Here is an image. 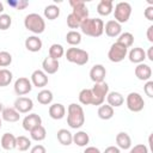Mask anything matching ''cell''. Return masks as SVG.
<instances>
[{
	"label": "cell",
	"instance_id": "cell-1",
	"mask_svg": "<svg viewBox=\"0 0 153 153\" xmlns=\"http://www.w3.org/2000/svg\"><path fill=\"white\" fill-rule=\"evenodd\" d=\"M85 123V114L81 105L71 103L67 108V124L72 129H79Z\"/></svg>",
	"mask_w": 153,
	"mask_h": 153
},
{
	"label": "cell",
	"instance_id": "cell-2",
	"mask_svg": "<svg viewBox=\"0 0 153 153\" xmlns=\"http://www.w3.org/2000/svg\"><path fill=\"white\" fill-rule=\"evenodd\" d=\"M81 32L90 37H99L104 32V22L100 18H86L80 24Z\"/></svg>",
	"mask_w": 153,
	"mask_h": 153
},
{
	"label": "cell",
	"instance_id": "cell-3",
	"mask_svg": "<svg viewBox=\"0 0 153 153\" xmlns=\"http://www.w3.org/2000/svg\"><path fill=\"white\" fill-rule=\"evenodd\" d=\"M24 26L35 35H39L45 30V22L38 13H29L24 18Z\"/></svg>",
	"mask_w": 153,
	"mask_h": 153
},
{
	"label": "cell",
	"instance_id": "cell-4",
	"mask_svg": "<svg viewBox=\"0 0 153 153\" xmlns=\"http://www.w3.org/2000/svg\"><path fill=\"white\" fill-rule=\"evenodd\" d=\"M66 55V59L68 62H72V63H75L78 66H84L88 62V53L84 49H80V48H68L67 51L65 53Z\"/></svg>",
	"mask_w": 153,
	"mask_h": 153
},
{
	"label": "cell",
	"instance_id": "cell-5",
	"mask_svg": "<svg viewBox=\"0 0 153 153\" xmlns=\"http://www.w3.org/2000/svg\"><path fill=\"white\" fill-rule=\"evenodd\" d=\"M112 12H114V17H115L114 20H116L120 24H123V23H127L130 18L131 6L129 2L121 1V2H117L115 5V10Z\"/></svg>",
	"mask_w": 153,
	"mask_h": 153
},
{
	"label": "cell",
	"instance_id": "cell-6",
	"mask_svg": "<svg viewBox=\"0 0 153 153\" xmlns=\"http://www.w3.org/2000/svg\"><path fill=\"white\" fill-rule=\"evenodd\" d=\"M127 54H128V48H126L123 44H121L118 42H115L109 48L108 59L111 62L118 63V62H121V61L124 60V57L127 56Z\"/></svg>",
	"mask_w": 153,
	"mask_h": 153
},
{
	"label": "cell",
	"instance_id": "cell-7",
	"mask_svg": "<svg viewBox=\"0 0 153 153\" xmlns=\"http://www.w3.org/2000/svg\"><path fill=\"white\" fill-rule=\"evenodd\" d=\"M92 94H93V99H92V105H102L109 93V85L103 81V82H98L94 84L93 87L91 88Z\"/></svg>",
	"mask_w": 153,
	"mask_h": 153
},
{
	"label": "cell",
	"instance_id": "cell-8",
	"mask_svg": "<svg viewBox=\"0 0 153 153\" xmlns=\"http://www.w3.org/2000/svg\"><path fill=\"white\" fill-rule=\"evenodd\" d=\"M126 104L128 110L131 112H140L145 108V100L137 92H130L126 98Z\"/></svg>",
	"mask_w": 153,
	"mask_h": 153
},
{
	"label": "cell",
	"instance_id": "cell-9",
	"mask_svg": "<svg viewBox=\"0 0 153 153\" xmlns=\"http://www.w3.org/2000/svg\"><path fill=\"white\" fill-rule=\"evenodd\" d=\"M69 5L72 6V13L78 17L81 22L88 18V8L82 0H71Z\"/></svg>",
	"mask_w": 153,
	"mask_h": 153
},
{
	"label": "cell",
	"instance_id": "cell-10",
	"mask_svg": "<svg viewBox=\"0 0 153 153\" xmlns=\"http://www.w3.org/2000/svg\"><path fill=\"white\" fill-rule=\"evenodd\" d=\"M14 92L17 96H24V94H27L31 92L32 90V84L30 81L29 78H25V76H20L18 78L16 81H14Z\"/></svg>",
	"mask_w": 153,
	"mask_h": 153
},
{
	"label": "cell",
	"instance_id": "cell-11",
	"mask_svg": "<svg viewBox=\"0 0 153 153\" xmlns=\"http://www.w3.org/2000/svg\"><path fill=\"white\" fill-rule=\"evenodd\" d=\"M14 109L19 112V114H27L29 111L32 110L33 108V102L31 98L29 97H18L16 100H14V104H13Z\"/></svg>",
	"mask_w": 153,
	"mask_h": 153
},
{
	"label": "cell",
	"instance_id": "cell-12",
	"mask_svg": "<svg viewBox=\"0 0 153 153\" xmlns=\"http://www.w3.org/2000/svg\"><path fill=\"white\" fill-rule=\"evenodd\" d=\"M134 73H135V76L139 80L148 81V80H151V76H152V68H151L149 65L142 62V63L136 65V67L134 69Z\"/></svg>",
	"mask_w": 153,
	"mask_h": 153
},
{
	"label": "cell",
	"instance_id": "cell-13",
	"mask_svg": "<svg viewBox=\"0 0 153 153\" xmlns=\"http://www.w3.org/2000/svg\"><path fill=\"white\" fill-rule=\"evenodd\" d=\"M105 75H106V69H105V67H104L103 65H100V63L92 66V68L90 69V79H91L94 84L103 82L104 79H105Z\"/></svg>",
	"mask_w": 153,
	"mask_h": 153
},
{
	"label": "cell",
	"instance_id": "cell-14",
	"mask_svg": "<svg viewBox=\"0 0 153 153\" xmlns=\"http://www.w3.org/2000/svg\"><path fill=\"white\" fill-rule=\"evenodd\" d=\"M30 81H31L32 86L42 88V87L47 86V84H48V75L42 69H36L32 72Z\"/></svg>",
	"mask_w": 153,
	"mask_h": 153
},
{
	"label": "cell",
	"instance_id": "cell-15",
	"mask_svg": "<svg viewBox=\"0 0 153 153\" xmlns=\"http://www.w3.org/2000/svg\"><path fill=\"white\" fill-rule=\"evenodd\" d=\"M104 32L109 37H118L122 33V25L114 19L108 20L104 24Z\"/></svg>",
	"mask_w": 153,
	"mask_h": 153
},
{
	"label": "cell",
	"instance_id": "cell-16",
	"mask_svg": "<svg viewBox=\"0 0 153 153\" xmlns=\"http://www.w3.org/2000/svg\"><path fill=\"white\" fill-rule=\"evenodd\" d=\"M39 124H42V118L37 114H29L23 120V128L26 131H30L31 129H33L35 127H37Z\"/></svg>",
	"mask_w": 153,
	"mask_h": 153
},
{
	"label": "cell",
	"instance_id": "cell-17",
	"mask_svg": "<svg viewBox=\"0 0 153 153\" xmlns=\"http://www.w3.org/2000/svg\"><path fill=\"white\" fill-rule=\"evenodd\" d=\"M128 55V59L130 62L133 63H142L145 60H146V51L140 48V47H135V48H131V50L127 54Z\"/></svg>",
	"mask_w": 153,
	"mask_h": 153
},
{
	"label": "cell",
	"instance_id": "cell-18",
	"mask_svg": "<svg viewBox=\"0 0 153 153\" xmlns=\"http://www.w3.org/2000/svg\"><path fill=\"white\" fill-rule=\"evenodd\" d=\"M59 60H54L49 56L42 61V71L45 74H55L59 71Z\"/></svg>",
	"mask_w": 153,
	"mask_h": 153
},
{
	"label": "cell",
	"instance_id": "cell-19",
	"mask_svg": "<svg viewBox=\"0 0 153 153\" xmlns=\"http://www.w3.org/2000/svg\"><path fill=\"white\" fill-rule=\"evenodd\" d=\"M25 48L29 50V51H31V53H37V51H39L41 49H42V45H43V43H42V39L38 37V36H29L26 39H25Z\"/></svg>",
	"mask_w": 153,
	"mask_h": 153
},
{
	"label": "cell",
	"instance_id": "cell-20",
	"mask_svg": "<svg viewBox=\"0 0 153 153\" xmlns=\"http://www.w3.org/2000/svg\"><path fill=\"white\" fill-rule=\"evenodd\" d=\"M48 112L53 120H62L66 115V108L61 103H54L49 106Z\"/></svg>",
	"mask_w": 153,
	"mask_h": 153
},
{
	"label": "cell",
	"instance_id": "cell-21",
	"mask_svg": "<svg viewBox=\"0 0 153 153\" xmlns=\"http://www.w3.org/2000/svg\"><path fill=\"white\" fill-rule=\"evenodd\" d=\"M0 143H1V147L6 151L14 149L17 147V136H14L12 133H5L1 136Z\"/></svg>",
	"mask_w": 153,
	"mask_h": 153
},
{
	"label": "cell",
	"instance_id": "cell-22",
	"mask_svg": "<svg viewBox=\"0 0 153 153\" xmlns=\"http://www.w3.org/2000/svg\"><path fill=\"white\" fill-rule=\"evenodd\" d=\"M115 140H116L117 147L120 149H129L131 147V139H130L129 134L126 133V131H120L116 135Z\"/></svg>",
	"mask_w": 153,
	"mask_h": 153
},
{
	"label": "cell",
	"instance_id": "cell-23",
	"mask_svg": "<svg viewBox=\"0 0 153 153\" xmlns=\"http://www.w3.org/2000/svg\"><path fill=\"white\" fill-rule=\"evenodd\" d=\"M1 118L4 120V121H6V122H11V123H13V122H17V121H19V118H20V114L14 109V108H4L2 109V111H1Z\"/></svg>",
	"mask_w": 153,
	"mask_h": 153
},
{
	"label": "cell",
	"instance_id": "cell-24",
	"mask_svg": "<svg viewBox=\"0 0 153 153\" xmlns=\"http://www.w3.org/2000/svg\"><path fill=\"white\" fill-rule=\"evenodd\" d=\"M106 102L112 108H118L124 103V97L122 96V93L117 92V91H112L109 92L106 96Z\"/></svg>",
	"mask_w": 153,
	"mask_h": 153
},
{
	"label": "cell",
	"instance_id": "cell-25",
	"mask_svg": "<svg viewBox=\"0 0 153 153\" xmlns=\"http://www.w3.org/2000/svg\"><path fill=\"white\" fill-rule=\"evenodd\" d=\"M112 11H114V2L111 0H100L97 5V12L103 17L111 14Z\"/></svg>",
	"mask_w": 153,
	"mask_h": 153
},
{
	"label": "cell",
	"instance_id": "cell-26",
	"mask_svg": "<svg viewBox=\"0 0 153 153\" xmlns=\"http://www.w3.org/2000/svg\"><path fill=\"white\" fill-rule=\"evenodd\" d=\"M57 141L63 146H69L73 143V134L67 129H59L56 133Z\"/></svg>",
	"mask_w": 153,
	"mask_h": 153
},
{
	"label": "cell",
	"instance_id": "cell-27",
	"mask_svg": "<svg viewBox=\"0 0 153 153\" xmlns=\"http://www.w3.org/2000/svg\"><path fill=\"white\" fill-rule=\"evenodd\" d=\"M90 142V136L86 131L79 130L75 134H73V143H75L79 147H85Z\"/></svg>",
	"mask_w": 153,
	"mask_h": 153
},
{
	"label": "cell",
	"instance_id": "cell-28",
	"mask_svg": "<svg viewBox=\"0 0 153 153\" xmlns=\"http://www.w3.org/2000/svg\"><path fill=\"white\" fill-rule=\"evenodd\" d=\"M97 114H98V117H99L100 120L108 121V120H110V118L114 117L115 111H114V108L110 106L109 104H102V105L98 108Z\"/></svg>",
	"mask_w": 153,
	"mask_h": 153
},
{
	"label": "cell",
	"instance_id": "cell-29",
	"mask_svg": "<svg viewBox=\"0 0 153 153\" xmlns=\"http://www.w3.org/2000/svg\"><path fill=\"white\" fill-rule=\"evenodd\" d=\"M53 99H54V96H53V92L50 90H42V91H39L37 93V100L42 105L51 104Z\"/></svg>",
	"mask_w": 153,
	"mask_h": 153
},
{
	"label": "cell",
	"instance_id": "cell-30",
	"mask_svg": "<svg viewBox=\"0 0 153 153\" xmlns=\"http://www.w3.org/2000/svg\"><path fill=\"white\" fill-rule=\"evenodd\" d=\"M30 136L35 141H43L47 136V130L42 124H39V126H37L30 130Z\"/></svg>",
	"mask_w": 153,
	"mask_h": 153
},
{
	"label": "cell",
	"instance_id": "cell-31",
	"mask_svg": "<svg viewBox=\"0 0 153 153\" xmlns=\"http://www.w3.org/2000/svg\"><path fill=\"white\" fill-rule=\"evenodd\" d=\"M43 14L48 20H54L60 16V8H59V6L53 5V4L48 5V6H45V8L43 11Z\"/></svg>",
	"mask_w": 153,
	"mask_h": 153
},
{
	"label": "cell",
	"instance_id": "cell-32",
	"mask_svg": "<svg viewBox=\"0 0 153 153\" xmlns=\"http://www.w3.org/2000/svg\"><path fill=\"white\" fill-rule=\"evenodd\" d=\"M63 55H65V49H63V47L61 44L54 43V44L50 45V48H49V57H51L54 60H59Z\"/></svg>",
	"mask_w": 153,
	"mask_h": 153
},
{
	"label": "cell",
	"instance_id": "cell-33",
	"mask_svg": "<svg viewBox=\"0 0 153 153\" xmlns=\"http://www.w3.org/2000/svg\"><path fill=\"white\" fill-rule=\"evenodd\" d=\"M92 99H93V94L91 88H82L79 92V102L82 105H92Z\"/></svg>",
	"mask_w": 153,
	"mask_h": 153
},
{
	"label": "cell",
	"instance_id": "cell-34",
	"mask_svg": "<svg viewBox=\"0 0 153 153\" xmlns=\"http://www.w3.org/2000/svg\"><path fill=\"white\" fill-rule=\"evenodd\" d=\"M66 42L71 45H78L81 43V33L76 30H71L66 35Z\"/></svg>",
	"mask_w": 153,
	"mask_h": 153
},
{
	"label": "cell",
	"instance_id": "cell-35",
	"mask_svg": "<svg viewBox=\"0 0 153 153\" xmlns=\"http://www.w3.org/2000/svg\"><path fill=\"white\" fill-rule=\"evenodd\" d=\"M12 79H13V74H12L11 71H8L6 68L0 69V87L8 86L11 84Z\"/></svg>",
	"mask_w": 153,
	"mask_h": 153
},
{
	"label": "cell",
	"instance_id": "cell-36",
	"mask_svg": "<svg viewBox=\"0 0 153 153\" xmlns=\"http://www.w3.org/2000/svg\"><path fill=\"white\" fill-rule=\"evenodd\" d=\"M116 42L123 44L126 48H130V47L133 45V43H134V36H133V33H130V32H122V33L118 36V38H117Z\"/></svg>",
	"mask_w": 153,
	"mask_h": 153
},
{
	"label": "cell",
	"instance_id": "cell-37",
	"mask_svg": "<svg viewBox=\"0 0 153 153\" xmlns=\"http://www.w3.org/2000/svg\"><path fill=\"white\" fill-rule=\"evenodd\" d=\"M31 147V140L24 135H20V136H17V147L19 151L22 152H25L27 151L29 148Z\"/></svg>",
	"mask_w": 153,
	"mask_h": 153
},
{
	"label": "cell",
	"instance_id": "cell-38",
	"mask_svg": "<svg viewBox=\"0 0 153 153\" xmlns=\"http://www.w3.org/2000/svg\"><path fill=\"white\" fill-rule=\"evenodd\" d=\"M81 23H82V22H81L78 17H75L72 12L67 16V26H68L69 29H79Z\"/></svg>",
	"mask_w": 153,
	"mask_h": 153
},
{
	"label": "cell",
	"instance_id": "cell-39",
	"mask_svg": "<svg viewBox=\"0 0 153 153\" xmlns=\"http://www.w3.org/2000/svg\"><path fill=\"white\" fill-rule=\"evenodd\" d=\"M11 25H12V17L6 13L0 14V30L5 31V30L10 29Z\"/></svg>",
	"mask_w": 153,
	"mask_h": 153
},
{
	"label": "cell",
	"instance_id": "cell-40",
	"mask_svg": "<svg viewBox=\"0 0 153 153\" xmlns=\"http://www.w3.org/2000/svg\"><path fill=\"white\" fill-rule=\"evenodd\" d=\"M12 63V55L8 51H0V67H7Z\"/></svg>",
	"mask_w": 153,
	"mask_h": 153
},
{
	"label": "cell",
	"instance_id": "cell-41",
	"mask_svg": "<svg viewBox=\"0 0 153 153\" xmlns=\"http://www.w3.org/2000/svg\"><path fill=\"white\" fill-rule=\"evenodd\" d=\"M129 153H148V148L143 143H137V145H135L134 147L130 148Z\"/></svg>",
	"mask_w": 153,
	"mask_h": 153
},
{
	"label": "cell",
	"instance_id": "cell-42",
	"mask_svg": "<svg viewBox=\"0 0 153 153\" xmlns=\"http://www.w3.org/2000/svg\"><path fill=\"white\" fill-rule=\"evenodd\" d=\"M143 92L146 93L147 97H149V98L153 97V81L152 80L146 81V84L143 86Z\"/></svg>",
	"mask_w": 153,
	"mask_h": 153
},
{
	"label": "cell",
	"instance_id": "cell-43",
	"mask_svg": "<svg viewBox=\"0 0 153 153\" xmlns=\"http://www.w3.org/2000/svg\"><path fill=\"white\" fill-rule=\"evenodd\" d=\"M143 16L146 17V19L153 20V6H152V5H149V6L146 7V10H145V12H143Z\"/></svg>",
	"mask_w": 153,
	"mask_h": 153
},
{
	"label": "cell",
	"instance_id": "cell-44",
	"mask_svg": "<svg viewBox=\"0 0 153 153\" xmlns=\"http://www.w3.org/2000/svg\"><path fill=\"white\" fill-rule=\"evenodd\" d=\"M30 153H47V149L43 145H36L31 148Z\"/></svg>",
	"mask_w": 153,
	"mask_h": 153
},
{
	"label": "cell",
	"instance_id": "cell-45",
	"mask_svg": "<svg viewBox=\"0 0 153 153\" xmlns=\"http://www.w3.org/2000/svg\"><path fill=\"white\" fill-rule=\"evenodd\" d=\"M29 6V2L26 0H17V4H16V10L18 11H22L24 8H26Z\"/></svg>",
	"mask_w": 153,
	"mask_h": 153
},
{
	"label": "cell",
	"instance_id": "cell-46",
	"mask_svg": "<svg viewBox=\"0 0 153 153\" xmlns=\"http://www.w3.org/2000/svg\"><path fill=\"white\" fill-rule=\"evenodd\" d=\"M103 153H121V149L117 146H109L104 149Z\"/></svg>",
	"mask_w": 153,
	"mask_h": 153
},
{
	"label": "cell",
	"instance_id": "cell-47",
	"mask_svg": "<svg viewBox=\"0 0 153 153\" xmlns=\"http://www.w3.org/2000/svg\"><path fill=\"white\" fill-rule=\"evenodd\" d=\"M84 153H102V152L99 151V148H97L94 146H88V147L85 148Z\"/></svg>",
	"mask_w": 153,
	"mask_h": 153
},
{
	"label": "cell",
	"instance_id": "cell-48",
	"mask_svg": "<svg viewBox=\"0 0 153 153\" xmlns=\"http://www.w3.org/2000/svg\"><path fill=\"white\" fill-rule=\"evenodd\" d=\"M146 35H147V39L152 43V42H153V25H149V26H148Z\"/></svg>",
	"mask_w": 153,
	"mask_h": 153
},
{
	"label": "cell",
	"instance_id": "cell-49",
	"mask_svg": "<svg viewBox=\"0 0 153 153\" xmlns=\"http://www.w3.org/2000/svg\"><path fill=\"white\" fill-rule=\"evenodd\" d=\"M146 59H148L149 61L153 62V47H149L147 53H146Z\"/></svg>",
	"mask_w": 153,
	"mask_h": 153
},
{
	"label": "cell",
	"instance_id": "cell-50",
	"mask_svg": "<svg viewBox=\"0 0 153 153\" xmlns=\"http://www.w3.org/2000/svg\"><path fill=\"white\" fill-rule=\"evenodd\" d=\"M4 10H5V8H4V4L0 1V14H2V13H4Z\"/></svg>",
	"mask_w": 153,
	"mask_h": 153
},
{
	"label": "cell",
	"instance_id": "cell-51",
	"mask_svg": "<svg viewBox=\"0 0 153 153\" xmlns=\"http://www.w3.org/2000/svg\"><path fill=\"white\" fill-rule=\"evenodd\" d=\"M1 127H2V118H1V116H0V129H1Z\"/></svg>",
	"mask_w": 153,
	"mask_h": 153
},
{
	"label": "cell",
	"instance_id": "cell-52",
	"mask_svg": "<svg viewBox=\"0 0 153 153\" xmlns=\"http://www.w3.org/2000/svg\"><path fill=\"white\" fill-rule=\"evenodd\" d=\"M2 109H4V106H2V104H1V103H0V112H1V111H2Z\"/></svg>",
	"mask_w": 153,
	"mask_h": 153
}]
</instances>
